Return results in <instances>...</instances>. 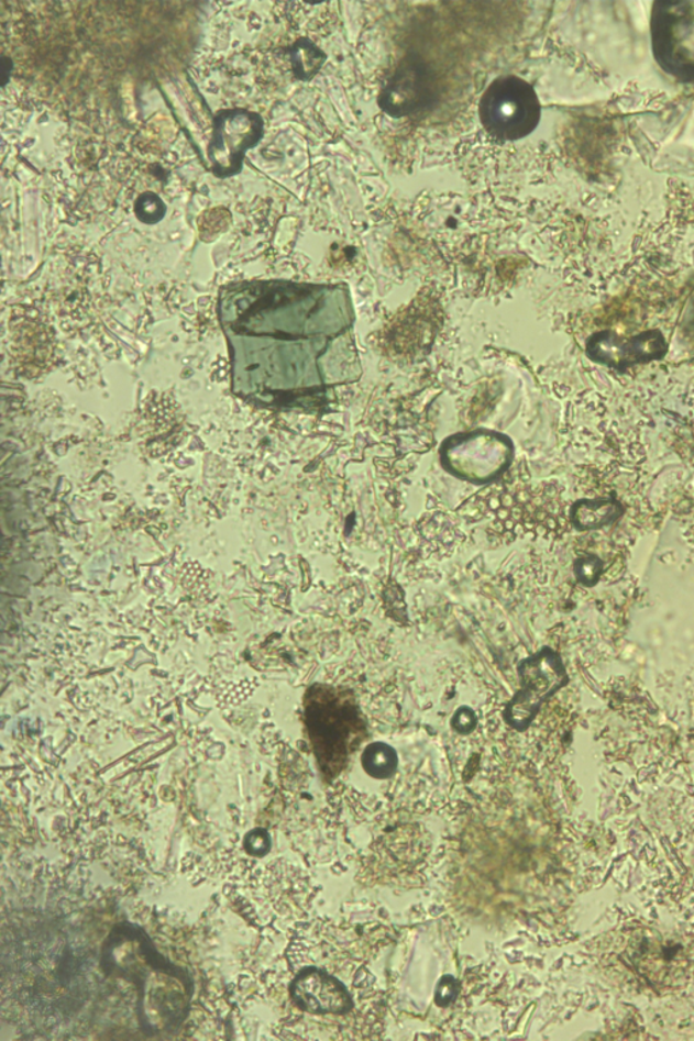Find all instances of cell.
Wrapping results in <instances>:
<instances>
[{"label":"cell","mask_w":694,"mask_h":1041,"mask_svg":"<svg viewBox=\"0 0 694 1041\" xmlns=\"http://www.w3.org/2000/svg\"><path fill=\"white\" fill-rule=\"evenodd\" d=\"M511 456L510 440L487 430L454 435L441 451L442 464L449 473L471 483L497 478L511 462Z\"/></svg>","instance_id":"obj_7"},{"label":"cell","mask_w":694,"mask_h":1041,"mask_svg":"<svg viewBox=\"0 0 694 1041\" xmlns=\"http://www.w3.org/2000/svg\"><path fill=\"white\" fill-rule=\"evenodd\" d=\"M320 55L322 54L308 40H300L299 43H296L291 60H294L297 78H311L317 69L322 66Z\"/></svg>","instance_id":"obj_12"},{"label":"cell","mask_w":694,"mask_h":1041,"mask_svg":"<svg viewBox=\"0 0 694 1041\" xmlns=\"http://www.w3.org/2000/svg\"><path fill=\"white\" fill-rule=\"evenodd\" d=\"M265 136V120L246 108L221 109L213 115L212 135L207 156L216 178L227 179L243 171L251 149L258 147Z\"/></svg>","instance_id":"obj_6"},{"label":"cell","mask_w":694,"mask_h":1041,"mask_svg":"<svg viewBox=\"0 0 694 1041\" xmlns=\"http://www.w3.org/2000/svg\"><path fill=\"white\" fill-rule=\"evenodd\" d=\"M433 98V79L417 57H406L395 69L381 95V107L394 118H405L428 107Z\"/></svg>","instance_id":"obj_10"},{"label":"cell","mask_w":694,"mask_h":1041,"mask_svg":"<svg viewBox=\"0 0 694 1041\" xmlns=\"http://www.w3.org/2000/svg\"><path fill=\"white\" fill-rule=\"evenodd\" d=\"M244 846H246L247 852L253 854V856H265L271 849L269 835H267L265 830H253L247 834Z\"/></svg>","instance_id":"obj_15"},{"label":"cell","mask_w":694,"mask_h":1041,"mask_svg":"<svg viewBox=\"0 0 694 1041\" xmlns=\"http://www.w3.org/2000/svg\"><path fill=\"white\" fill-rule=\"evenodd\" d=\"M480 118L484 130L498 141H521L540 124L538 92L515 75L495 79L482 96Z\"/></svg>","instance_id":"obj_3"},{"label":"cell","mask_w":694,"mask_h":1041,"mask_svg":"<svg viewBox=\"0 0 694 1041\" xmlns=\"http://www.w3.org/2000/svg\"><path fill=\"white\" fill-rule=\"evenodd\" d=\"M398 764V753L388 743L373 742L361 754V766L375 780H388L395 775Z\"/></svg>","instance_id":"obj_11"},{"label":"cell","mask_w":694,"mask_h":1041,"mask_svg":"<svg viewBox=\"0 0 694 1041\" xmlns=\"http://www.w3.org/2000/svg\"><path fill=\"white\" fill-rule=\"evenodd\" d=\"M308 719L315 752L319 761L323 762L324 771L332 776L342 769L350 747H354L352 737L357 734L360 727L353 726L357 723L359 717H355L352 706L319 704L309 709Z\"/></svg>","instance_id":"obj_9"},{"label":"cell","mask_w":694,"mask_h":1041,"mask_svg":"<svg viewBox=\"0 0 694 1041\" xmlns=\"http://www.w3.org/2000/svg\"><path fill=\"white\" fill-rule=\"evenodd\" d=\"M135 217L144 224H157L165 219L167 207L165 201L153 191H144L135 201Z\"/></svg>","instance_id":"obj_13"},{"label":"cell","mask_w":694,"mask_h":1041,"mask_svg":"<svg viewBox=\"0 0 694 1041\" xmlns=\"http://www.w3.org/2000/svg\"><path fill=\"white\" fill-rule=\"evenodd\" d=\"M232 392L260 405L305 400L324 381L319 359L353 323L345 285L251 280L221 287Z\"/></svg>","instance_id":"obj_1"},{"label":"cell","mask_w":694,"mask_h":1041,"mask_svg":"<svg viewBox=\"0 0 694 1041\" xmlns=\"http://www.w3.org/2000/svg\"><path fill=\"white\" fill-rule=\"evenodd\" d=\"M650 37L658 66L682 84H694V0L652 4Z\"/></svg>","instance_id":"obj_4"},{"label":"cell","mask_w":694,"mask_h":1041,"mask_svg":"<svg viewBox=\"0 0 694 1041\" xmlns=\"http://www.w3.org/2000/svg\"><path fill=\"white\" fill-rule=\"evenodd\" d=\"M101 967L108 976L135 987L137 1020L147 1034L174 1032L188 1015L194 979L188 971L157 952L137 924L122 923L104 941Z\"/></svg>","instance_id":"obj_2"},{"label":"cell","mask_w":694,"mask_h":1041,"mask_svg":"<svg viewBox=\"0 0 694 1041\" xmlns=\"http://www.w3.org/2000/svg\"><path fill=\"white\" fill-rule=\"evenodd\" d=\"M451 723L453 730H456L459 734L466 735L475 730L477 718L470 707H462L453 715Z\"/></svg>","instance_id":"obj_16"},{"label":"cell","mask_w":694,"mask_h":1041,"mask_svg":"<svg viewBox=\"0 0 694 1041\" xmlns=\"http://www.w3.org/2000/svg\"><path fill=\"white\" fill-rule=\"evenodd\" d=\"M574 572L580 584L593 587L597 584L601 573H603V563H601L596 556L581 557V560L575 563Z\"/></svg>","instance_id":"obj_14"},{"label":"cell","mask_w":694,"mask_h":1041,"mask_svg":"<svg viewBox=\"0 0 694 1041\" xmlns=\"http://www.w3.org/2000/svg\"><path fill=\"white\" fill-rule=\"evenodd\" d=\"M291 1001L308 1015L340 1020L355 1008L353 992L320 964L302 965L290 983Z\"/></svg>","instance_id":"obj_8"},{"label":"cell","mask_w":694,"mask_h":1041,"mask_svg":"<svg viewBox=\"0 0 694 1041\" xmlns=\"http://www.w3.org/2000/svg\"><path fill=\"white\" fill-rule=\"evenodd\" d=\"M520 688L506 704L504 719L516 731L528 730L540 712L542 704L569 684L564 663L557 651L542 647L517 667Z\"/></svg>","instance_id":"obj_5"}]
</instances>
